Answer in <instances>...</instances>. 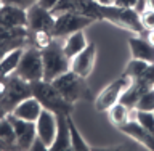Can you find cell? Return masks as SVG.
<instances>
[{"mask_svg":"<svg viewBox=\"0 0 154 151\" xmlns=\"http://www.w3.org/2000/svg\"><path fill=\"white\" fill-rule=\"evenodd\" d=\"M35 127H37V137L50 149V146L53 145V140L56 137V130H58L56 113L43 108L40 116H38V119L35 121Z\"/></svg>","mask_w":154,"mask_h":151,"instance_id":"obj_12","label":"cell"},{"mask_svg":"<svg viewBox=\"0 0 154 151\" xmlns=\"http://www.w3.org/2000/svg\"><path fill=\"white\" fill-rule=\"evenodd\" d=\"M133 109H138V111H152L154 113V89H149L148 92L138 98L137 105H135Z\"/></svg>","mask_w":154,"mask_h":151,"instance_id":"obj_29","label":"cell"},{"mask_svg":"<svg viewBox=\"0 0 154 151\" xmlns=\"http://www.w3.org/2000/svg\"><path fill=\"white\" fill-rule=\"evenodd\" d=\"M140 18H141V24H143L144 31L154 29V10L152 8H144L140 13Z\"/></svg>","mask_w":154,"mask_h":151,"instance_id":"obj_30","label":"cell"},{"mask_svg":"<svg viewBox=\"0 0 154 151\" xmlns=\"http://www.w3.org/2000/svg\"><path fill=\"white\" fill-rule=\"evenodd\" d=\"M101 13H103L104 21L112 23L117 27H122L125 31H132L138 36L144 32L140 13L135 8H120L109 3V5H101Z\"/></svg>","mask_w":154,"mask_h":151,"instance_id":"obj_3","label":"cell"},{"mask_svg":"<svg viewBox=\"0 0 154 151\" xmlns=\"http://www.w3.org/2000/svg\"><path fill=\"white\" fill-rule=\"evenodd\" d=\"M95 61H96V43L88 42V45L71 60V71H74L75 74L87 79L93 71Z\"/></svg>","mask_w":154,"mask_h":151,"instance_id":"obj_13","label":"cell"},{"mask_svg":"<svg viewBox=\"0 0 154 151\" xmlns=\"http://www.w3.org/2000/svg\"><path fill=\"white\" fill-rule=\"evenodd\" d=\"M7 82H8V76H2V74H0V98L3 96L5 90H7Z\"/></svg>","mask_w":154,"mask_h":151,"instance_id":"obj_35","label":"cell"},{"mask_svg":"<svg viewBox=\"0 0 154 151\" xmlns=\"http://www.w3.org/2000/svg\"><path fill=\"white\" fill-rule=\"evenodd\" d=\"M132 84V79L127 77L125 74H122L119 79L112 80L108 87H104L103 90L98 93V96L95 98V109L100 111V113H104L108 111L114 103H117L122 96L124 90Z\"/></svg>","mask_w":154,"mask_h":151,"instance_id":"obj_9","label":"cell"},{"mask_svg":"<svg viewBox=\"0 0 154 151\" xmlns=\"http://www.w3.org/2000/svg\"><path fill=\"white\" fill-rule=\"evenodd\" d=\"M32 95L40 101L45 109H50L56 114H69L74 105L63 98V95L55 89V85L48 80H37L32 82Z\"/></svg>","mask_w":154,"mask_h":151,"instance_id":"obj_2","label":"cell"},{"mask_svg":"<svg viewBox=\"0 0 154 151\" xmlns=\"http://www.w3.org/2000/svg\"><path fill=\"white\" fill-rule=\"evenodd\" d=\"M42 61H43V80L51 82L58 76L64 74L71 69V60L66 56L63 50V40L53 39V42L47 48L42 50Z\"/></svg>","mask_w":154,"mask_h":151,"instance_id":"obj_1","label":"cell"},{"mask_svg":"<svg viewBox=\"0 0 154 151\" xmlns=\"http://www.w3.org/2000/svg\"><path fill=\"white\" fill-rule=\"evenodd\" d=\"M87 45H88V42H87V37H85L84 31H77L74 34H71V36H67L64 40H63V50H64L66 56L69 58V60H72L75 55H79Z\"/></svg>","mask_w":154,"mask_h":151,"instance_id":"obj_19","label":"cell"},{"mask_svg":"<svg viewBox=\"0 0 154 151\" xmlns=\"http://www.w3.org/2000/svg\"><path fill=\"white\" fill-rule=\"evenodd\" d=\"M53 42L51 32H31L29 31V45L43 50Z\"/></svg>","mask_w":154,"mask_h":151,"instance_id":"obj_27","label":"cell"},{"mask_svg":"<svg viewBox=\"0 0 154 151\" xmlns=\"http://www.w3.org/2000/svg\"><path fill=\"white\" fill-rule=\"evenodd\" d=\"M56 2H58V0H38V3H40L42 7L48 8V10H51L53 7H55V5H56Z\"/></svg>","mask_w":154,"mask_h":151,"instance_id":"obj_36","label":"cell"},{"mask_svg":"<svg viewBox=\"0 0 154 151\" xmlns=\"http://www.w3.org/2000/svg\"><path fill=\"white\" fill-rule=\"evenodd\" d=\"M119 130L122 134L128 135L130 138H133L135 142H138L140 145H143L149 151H154V135H151L146 129H143L133 118L128 122H125L122 127H119Z\"/></svg>","mask_w":154,"mask_h":151,"instance_id":"obj_15","label":"cell"},{"mask_svg":"<svg viewBox=\"0 0 154 151\" xmlns=\"http://www.w3.org/2000/svg\"><path fill=\"white\" fill-rule=\"evenodd\" d=\"M7 114H8V113H7V109H5V108H3V105L0 103V119L7 118Z\"/></svg>","mask_w":154,"mask_h":151,"instance_id":"obj_38","label":"cell"},{"mask_svg":"<svg viewBox=\"0 0 154 151\" xmlns=\"http://www.w3.org/2000/svg\"><path fill=\"white\" fill-rule=\"evenodd\" d=\"M31 149H32V151H48V146H47V145L42 142L40 138L37 137L35 140H34V143H32Z\"/></svg>","mask_w":154,"mask_h":151,"instance_id":"obj_34","label":"cell"},{"mask_svg":"<svg viewBox=\"0 0 154 151\" xmlns=\"http://www.w3.org/2000/svg\"><path fill=\"white\" fill-rule=\"evenodd\" d=\"M2 3H8V5H16V7H21L24 10L31 8L32 5L38 3V0H0Z\"/></svg>","mask_w":154,"mask_h":151,"instance_id":"obj_32","label":"cell"},{"mask_svg":"<svg viewBox=\"0 0 154 151\" xmlns=\"http://www.w3.org/2000/svg\"><path fill=\"white\" fill-rule=\"evenodd\" d=\"M111 3H112V0H111Z\"/></svg>","mask_w":154,"mask_h":151,"instance_id":"obj_41","label":"cell"},{"mask_svg":"<svg viewBox=\"0 0 154 151\" xmlns=\"http://www.w3.org/2000/svg\"><path fill=\"white\" fill-rule=\"evenodd\" d=\"M55 18V27L51 31V36L53 39H60V40H64L67 36L77 31H84L91 23H95L91 18L82 16L79 13H63Z\"/></svg>","mask_w":154,"mask_h":151,"instance_id":"obj_8","label":"cell"},{"mask_svg":"<svg viewBox=\"0 0 154 151\" xmlns=\"http://www.w3.org/2000/svg\"><path fill=\"white\" fill-rule=\"evenodd\" d=\"M18 37H29V29L27 27L0 26V40H5V39H18Z\"/></svg>","mask_w":154,"mask_h":151,"instance_id":"obj_28","label":"cell"},{"mask_svg":"<svg viewBox=\"0 0 154 151\" xmlns=\"http://www.w3.org/2000/svg\"><path fill=\"white\" fill-rule=\"evenodd\" d=\"M55 14L40 3L27 8V29L31 32H51L55 27Z\"/></svg>","mask_w":154,"mask_h":151,"instance_id":"obj_10","label":"cell"},{"mask_svg":"<svg viewBox=\"0 0 154 151\" xmlns=\"http://www.w3.org/2000/svg\"><path fill=\"white\" fill-rule=\"evenodd\" d=\"M32 96V85L31 82L24 80L23 77H19L18 74H10L8 82H7V90H5L3 96L0 98V103L3 105V108L7 109V113L16 108L23 100Z\"/></svg>","mask_w":154,"mask_h":151,"instance_id":"obj_6","label":"cell"},{"mask_svg":"<svg viewBox=\"0 0 154 151\" xmlns=\"http://www.w3.org/2000/svg\"><path fill=\"white\" fill-rule=\"evenodd\" d=\"M51 84L63 95V98L72 105H75L79 100L85 98L87 93H88V87L85 84V79L71 69L66 71L64 74L58 76L56 79H53Z\"/></svg>","mask_w":154,"mask_h":151,"instance_id":"obj_4","label":"cell"},{"mask_svg":"<svg viewBox=\"0 0 154 151\" xmlns=\"http://www.w3.org/2000/svg\"><path fill=\"white\" fill-rule=\"evenodd\" d=\"M0 26L27 27V10L16 5L2 3L0 7Z\"/></svg>","mask_w":154,"mask_h":151,"instance_id":"obj_14","label":"cell"},{"mask_svg":"<svg viewBox=\"0 0 154 151\" xmlns=\"http://www.w3.org/2000/svg\"><path fill=\"white\" fill-rule=\"evenodd\" d=\"M149 63L146 61H143V60H137V58H132L128 63H127V66H125V71H124V74L130 77L132 80H137L140 76L144 72V69L148 68Z\"/></svg>","mask_w":154,"mask_h":151,"instance_id":"obj_26","label":"cell"},{"mask_svg":"<svg viewBox=\"0 0 154 151\" xmlns=\"http://www.w3.org/2000/svg\"><path fill=\"white\" fill-rule=\"evenodd\" d=\"M23 52L24 48H16V50L10 52L7 56H3L0 60V74L2 76H10L16 71V68L21 61V56H23Z\"/></svg>","mask_w":154,"mask_h":151,"instance_id":"obj_22","label":"cell"},{"mask_svg":"<svg viewBox=\"0 0 154 151\" xmlns=\"http://www.w3.org/2000/svg\"><path fill=\"white\" fill-rule=\"evenodd\" d=\"M132 118L137 121L143 129H146L151 135H154V113L152 111L132 109Z\"/></svg>","mask_w":154,"mask_h":151,"instance_id":"obj_25","label":"cell"},{"mask_svg":"<svg viewBox=\"0 0 154 151\" xmlns=\"http://www.w3.org/2000/svg\"><path fill=\"white\" fill-rule=\"evenodd\" d=\"M14 74L23 77L27 82H37L43 79V61H42V50L27 45L24 47L21 61L14 71Z\"/></svg>","mask_w":154,"mask_h":151,"instance_id":"obj_5","label":"cell"},{"mask_svg":"<svg viewBox=\"0 0 154 151\" xmlns=\"http://www.w3.org/2000/svg\"><path fill=\"white\" fill-rule=\"evenodd\" d=\"M143 34H144V39H146V40H149V42L154 45V29H148V31H144Z\"/></svg>","mask_w":154,"mask_h":151,"instance_id":"obj_37","label":"cell"},{"mask_svg":"<svg viewBox=\"0 0 154 151\" xmlns=\"http://www.w3.org/2000/svg\"><path fill=\"white\" fill-rule=\"evenodd\" d=\"M66 118H67V125H69V134H71V149L72 151H88L90 146L87 145L85 138L82 137V134L79 132L75 122L72 121L71 113L66 114Z\"/></svg>","mask_w":154,"mask_h":151,"instance_id":"obj_23","label":"cell"},{"mask_svg":"<svg viewBox=\"0 0 154 151\" xmlns=\"http://www.w3.org/2000/svg\"><path fill=\"white\" fill-rule=\"evenodd\" d=\"M58 118V130L56 137L53 140V145L48 151H69L71 149V134L69 125H67L66 114H56Z\"/></svg>","mask_w":154,"mask_h":151,"instance_id":"obj_18","label":"cell"},{"mask_svg":"<svg viewBox=\"0 0 154 151\" xmlns=\"http://www.w3.org/2000/svg\"><path fill=\"white\" fill-rule=\"evenodd\" d=\"M95 2H98L100 5H109L111 0H95Z\"/></svg>","mask_w":154,"mask_h":151,"instance_id":"obj_39","label":"cell"},{"mask_svg":"<svg viewBox=\"0 0 154 151\" xmlns=\"http://www.w3.org/2000/svg\"><path fill=\"white\" fill-rule=\"evenodd\" d=\"M138 3V0H112V5L120 8H135Z\"/></svg>","mask_w":154,"mask_h":151,"instance_id":"obj_33","label":"cell"},{"mask_svg":"<svg viewBox=\"0 0 154 151\" xmlns=\"http://www.w3.org/2000/svg\"><path fill=\"white\" fill-rule=\"evenodd\" d=\"M29 45V37H18V39H5L0 40V60L7 56L10 52L16 50V48H24Z\"/></svg>","mask_w":154,"mask_h":151,"instance_id":"obj_24","label":"cell"},{"mask_svg":"<svg viewBox=\"0 0 154 151\" xmlns=\"http://www.w3.org/2000/svg\"><path fill=\"white\" fill-rule=\"evenodd\" d=\"M42 109H43V106L40 105V101L32 95V96H29V98L23 100L21 103L11 111V114L19 118V119L35 122V121L38 119V116H40V113H42Z\"/></svg>","mask_w":154,"mask_h":151,"instance_id":"obj_16","label":"cell"},{"mask_svg":"<svg viewBox=\"0 0 154 151\" xmlns=\"http://www.w3.org/2000/svg\"><path fill=\"white\" fill-rule=\"evenodd\" d=\"M0 7H2V2H0Z\"/></svg>","mask_w":154,"mask_h":151,"instance_id":"obj_40","label":"cell"},{"mask_svg":"<svg viewBox=\"0 0 154 151\" xmlns=\"http://www.w3.org/2000/svg\"><path fill=\"white\" fill-rule=\"evenodd\" d=\"M8 119L13 125L14 137H16V149H31L34 140L37 138V127L35 122L19 119L11 113H8Z\"/></svg>","mask_w":154,"mask_h":151,"instance_id":"obj_11","label":"cell"},{"mask_svg":"<svg viewBox=\"0 0 154 151\" xmlns=\"http://www.w3.org/2000/svg\"><path fill=\"white\" fill-rule=\"evenodd\" d=\"M108 116H109L111 124L119 129V127H122L125 122H128V121L132 119V109H130L128 106H125L124 103L117 101V103H114L108 109Z\"/></svg>","mask_w":154,"mask_h":151,"instance_id":"obj_20","label":"cell"},{"mask_svg":"<svg viewBox=\"0 0 154 151\" xmlns=\"http://www.w3.org/2000/svg\"><path fill=\"white\" fill-rule=\"evenodd\" d=\"M128 47L132 58L143 60L146 63H154V45L144 37H130L128 39Z\"/></svg>","mask_w":154,"mask_h":151,"instance_id":"obj_17","label":"cell"},{"mask_svg":"<svg viewBox=\"0 0 154 151\" xmlns=\"http://www.w3.org/2000/svg\"><path fill=\"white\" fill-rule=\"evenodd\" d=\"M137 80H141L143 84H146L148 87L154 89V63H149L148 68L144 69V72L138 77Z\"/></svg>","mask_w":154,"mask_h":151,"instance_id":"obj_31","label":"cell"},{"mask_svg":"<svg viewBox=\"0 0 154 151\" xmlns=\"http://www.w3.org/2000/svg\"><path fill=\"white\" fill-rule=\"evenodd\" d=\"M50 11L58 16L63 13H79L82 16L91 18L93 21H101L103 13H101V5L95 0H58L56 5Z\"/></svg>","mask_w":154,"mask_h":151,"instance_id":"obj_7","label":"cell"},{"mask_svg":"<svg viewBox=\"0 0 154 151\" xmlns=\"http://www.w3.org/2000/svg\"><path fill=\"white\" fill-rule=\"evenodd\" d=\"M0 146L2 149H16V137L8 114L7 118L0 119Z\"/></svg>","mask_w":154,"mask_h":151,"instance_id":"obj_21","label":"cell"}]
</instances>
